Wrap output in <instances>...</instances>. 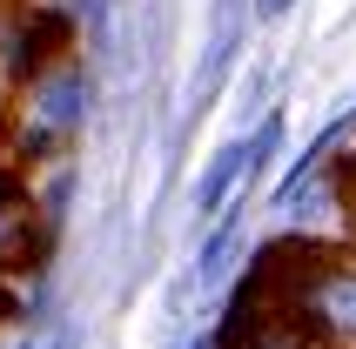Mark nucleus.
<instances>
[{
    "label": "nucleus",
    "instance_id": "2",
    "mask_svg": "<svg viewBox=\"0 0 356 349\" xmlns=\"http://www.w3.org/2000/svg\"><path fill=\"white\" fill-rule=\"evenodd\" d=\"M88 101H95V88H88V74H81L74 60H60L40 81H27V101H20V115H14V155L34 161V155L67 148L81 135V121H88Z\"/></svg>",
    "mask_w": 356,
    "mask_h": 349
},
{
    "label": "nucleus",
    "instance_id": "1",
    "mask_svg": "<svg viewBox=\"0 0 356 349\" xmlns=\"http://www.w3.org/2000/svg\"><path fill=\"white\" fill-rule=\"evenodd\" d=\"M249 282L276 295L323 349H356V242H330V235H276L256 255Z\"/></svg>",
    "mask_w": 356,
    "mask_h": 349
},
{
    "label": "nucleus",
    "instance_id": "3",
    "mask_svg": "<svg viewBox=\"0 0 356 349\" xmlns=\"http://www.w3.org/2000/svg\"><path fill=\"white\" fill-rule=\"evenodd\" d=\"M222 349H323V343L302 330L262 282H242L236 309H229V323H222Z\"/></svg>",
    "mask_w": 356,
    "mask_h": 349
},
{
    "label": "nucleus",
    "instance_id": "10",
    "mask_svg": "<svg viewBox=\"0 0 356 349\" xmlns=\"http://www.w3.org/2000/svg\"><path fill=\"white\" fill-rule=\"evenodd\" d=\"M282 7H289V0H256V14H262V20H276Z\"/></svg>",
    "mask_w": 356,
    "mask_h": 349
},
{
    "label": "nucleus",
    "instance_id": "6",
    "mask_svg": "<svg viewBox=\"0 0 356 349\" xmlns=\"http://www.w3.org/2000/svg\"><path fill=\"white\" fill-rule=\"evenodd\" d=\"M276 135H282V121L269 115V121H262V128H256L249 141H236V148H222V155H216V168L202 174V209H222V195L236 188V174H249V168H256V161L269 155V148H276Z\"/></svg>",
    "mask_w": 356,
    "mask_h": 349
},
{
    "label": "nucleus",
    "instance_id": "4",
    "mask_svg": "<svg viewBox=\"0 0 356 349\" xmlns=\"http://www.w3.org/2000/svg\"><path fill=\"white\" fill-rule=\"evenodd\" d=\"M40 235H47V215H40V202H34V174L27 168H0V269L14 275L20 262H34Z\"/></svg>",
    "mask_w": 356,
    "mask_h": 349
},
{
    "label": "nucleus",
    "instance_id": "9",
    "mask_svg": "<svg viewBox=\"0 0 356 349\" xmlns=\"http://www.w3.org/2000/svg\"><path fill=\"white\" fill-rule=\"evenodd\" d=\"M14 316V289H7V269H0V323Z\"/></svg>",
    "mask_w": 356,
    "mask_h": 349
},
{
    "label": "nucleus",
    "instance_id": "7",
    "mask_svg": "<svg viewBox=\"0 0 356 349\" xmlns=\"http://www.w3.org/2000/svg\"><path fill=\"white\" fill-rule=\"evenodd\" d=\"M330 181H337V202H343V229H350V242H356V148H343V155L330 161Z\"/></svg>",
    "mask_w": 356,
    "mask_h": 349
},
{
    "label": "nucleus",
    "instance_id": "5",
    "mask_svg": "<svg viewBox=\"0 0 356 349\" xmlns=\"http://www.w3.org/2000/svg\"><path fill=\"white\" fill-rule=\"evenodd\" d=\"M67 40H74L67 14H34V20H20L14 47H7V74H14V81H40L47 67L67 60Z\"/></svg>",
    "mask_w": 356,
    "mask_h": 349
},
{
    "label": "nucleus",
    "instance_id": "8",
    "mask_svg": "<svg viewBox=\"0 0 356 349\" xmlns=\"http://www.w3.org/2000/svg\"><path fill=\"white\" fill-rule=\"evenodd\" d=\"M7 155H14V121H7V108H0V168H7Z\"/></svg>",
    "mask_w": 356,
    "mask_h": 349
}]
</instances>
